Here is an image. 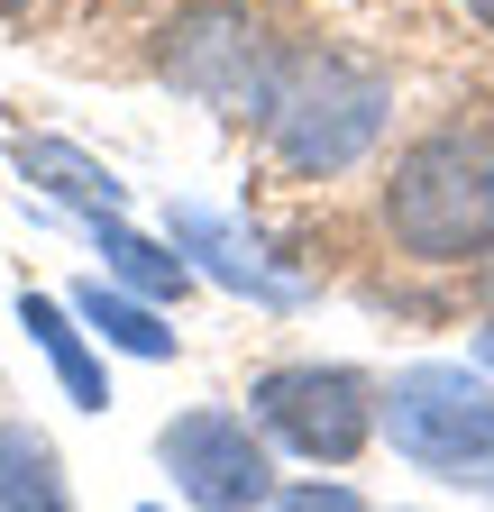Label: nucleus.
<instances>
[{
	"instance_id": "2",
	"label": "nucleus",
	"mask_w": 494,
	"mask_h": 512,
	"mask_svg": "<svg viewBox=\"0 0 494 512\" xmlns=\"http://www.w3.org/2000/svg\"><path fill=\"white\" fill-rule=\"evenodd\" d=\"M385 119H394V83L366 55H348V46L275 55V83H266V110H257L266 147L293 174H348L385 138Z\"/></svg>"
},
{
	"instance_id": "12",
	"label": "nucleus",
	"mask_w": 494,
	"mask_h": 512,
	"mask_svg": "<svg viewBox=\"0 0 494 512\" xmlns=\"http://www.w3.org/2000/svg\"><path fill=\"white\" fill-rule=\"evenodd\" d=\"M92 247H101L110 284H129V293H147V302H174L183 284H193V266L174 256V238H147V229H129L119 211H92Z\"/></svg>"
},
{
	"instance_id": "8",
	"label": "nucleus",
	"mask_w": 494,
	"mask_h": 512,
	"mask_svg": "<svg viewBox=\"0 0 494 512\" xmlns=\"http://www.w3.org/2000/svg\"><path fill=\"white\" fill-rule=\"evenodd\" d=\"M10 165H19V183H37L46 202H65V211H129V183H119L101 156H83L74 138H46V128H19L10 138Z\"/></svg>"
},
{
	"instance_id": "7",
	"label": "nucleus",
	"mask_w": 494,
	"mask_h": 512,
	"mask_svg": "<svg viewBox=\"0 0 494 512\" xmlns=\"http://www.w3.org/2000/svg\"><path fill=\"white\" fill-rule=\"evenodd\" d=\"M165 238H174V256H183V266H193V256H202V275H211V284H229V293H247V302H266V311H293V302H302V275L266 266V247L247 238V229H238L229 211L174 202Z\"/></svg>"
},
{
	"instance_id": "17",
	"label": "nucleus",
	"mask_w": 494,
	"mask_h": 512,
	"mask_svg": "<svg viewBox=\"0 0 494 512\" xmlns=\"http://www.w3.org/2000/svg\"><path fill=\"white\" fill-rule=\"evenodd\" d=\"M138 512H156V503H138Z\"/></svg>"
},
{
	"instance_id": "14",
	"label": "nucleus",
	"mask_w": 494,
	"mask_h": 512,
	"mask_svg": "<svg viewBox=\"0 0 494 512\" xmlns=\"http://www.w3.org/2000/svg\"><path fill=\"white\" fill-rule=\"evenodd\" d=\"M476 366L494 375V320H485V330H476Z\"/></svg>"
},
{
	"instance_id": "16",
	"label": "nucleus",
	"mask_w": 494,
	"mask_h": 512,
	"mask_svg": "<svg viewBox=\"0 0 494 512\" xmlns=\"http://www.w3.org/2000/svg\"><path fill=\"white\" fill-rule=\"evenodd\" d=\"M10 10H28V0H0V19H10Z\"/></svg>"
},
{
	"instance_id": "10",
	"label": "nucleus",
	"mask_w": 494,
	"mask_h": 512,
	"mask_svg": "<svg viewBox=\"0 0 494 512\" xmlns=\"http://www.w3.org/2000/svg\"><path fill=\"white\" fill-rule=\"evenodd\" d=\"M74 311H83V330L101 339V348H119V357H138V366H165L183 339L165 330V311L147 302V293H129V284H101V275H83L74 293H65Z\"/></svg>"
},
{
	"instance_id": "1",
	"label": "nucleus",
	"mask_w": 494,
	"mask_h": 512,
	"mask_svg": "<svg viewBox=\"0 0 494 512\" xmlns=\"http://www.w3.org/2000/svg\"><path fill=\"white\" fill-rule=\"evenodd\" d=\"M385 238L421 266H467L494 256V128L449 119L412 138L385 174Z\"/></svg>"
},
{
	"instance_id": "9",
	"label": "nucleus",
	"mask_w": 494,
	"mask_h": 512,
	"mask_svg": "<svg viewBox=\"0 0 494 512\" xmlns=\"http://www.w3.org/2000/svg\"><path fill=\"white\" fill-rule=\"evenodd\" d=\"M19 330L37 339V357L55 366V384H65V403L83 412H110V375H101V348L83 330V311L65 293H19Z\"/></svg>"
},
{
	"instance_id": "5",
	"label": "nucleus",
	"mask_w": 494,
	"mask_h": 512,
	"mask_svg": "<svg viewBox=\"0 0 494 512\" xmlns=\"http://www.w3.org/2000/svg\"><path fill=\"white\" fill-rule=\"evenodd\" d=\"M156 467L174 476V494L193 503V512H266L275 494V439L247 421V412H174L156 430Z\"/></svg>"
},
{
	"instance_id": "13",
	"label": "nucleus",
	"mask_w": 494,
	"mask_h": 512,
	"mask_svg": "<svg viewBox=\"0 0 494 512\" xmlns=\"http://www.w3.org/2000/svg\"><path fill=\"white\" fill-rule=\"evenodd\" d=\"M266 512H366V494H357V485H321V476H312V485H275V494H266Z\"/></svg>"
},
{
	"instance_id": "11",
	"label": "nucleus",
	"mask_w": 494,
	"mask_h": 512,
	"mask_svg": "<svg viewBox=\"0 0 494 512\" xmlns=\"http://www.w3.org/2000/svg\"><path fill=\"white\" fill-rule=\"evenodd\" d=\"M0 512H74L65 458L37 421H0Z\"/></svg>"
},
{
	"instance_id": "4",
	"label": "nucleus",
	"mask_w": 494,
	"mask_h": 512,
	"mask_svg": "<svg viewBox=\"0 0 494 512\" xmlns=\"http://www.w3.org/2000/svg\"><path fill=\"white\" fill-rule=\"evenodd\" d=\"M247 421L302 467H348L376 439V384L357 366H275L247 384Z\"/></svg>"
},
{
	"instance_id": "15",
	"label": "nucleus",
	"mask_w": 494,
	"mask_h": 512,
	"mask_svg": "<svg viewBox=\"0 0 494 512\" xmlns=\"http://www.w3.org/2000/svg\"><path fill=\"white\" fill-rule=\"evenodd\" d=\"M467 19H485V28H494V0H467Z\"/></svg>"
},
{
	"instance_id": "6",
	"label": "nucleus",
	"mask_w": 494,
	"mask_h": 512,
	"mask_svg": "<svg viewBox=\"0 0 494 512\" xmlns=\"http://www.w3.org/2000/svg\"><path fill=\"white\" fill-rule=\"evenodd\" d=\"M165 83L183 101H202L220 119H257L266 110V83H275V46L257 37L247 10H183L165 28Z\"/></svg>"
},
{
	"instance_id": "3",
	"label": "nucleus",
	"mask_w": 494,
	"mask_h": 512,
	"mask_svg": "<svg viewBox=\"0 0 494 512\" xmlns=\"http://www.w3.org/2000/svg\"><path fill=\"white\" fill-rule=\"evenodd\" d=\"M376 430L421 476L494 485V384H485V366H449V357L403 366L376 394Z\"/></svg>"
}]
</instances>
